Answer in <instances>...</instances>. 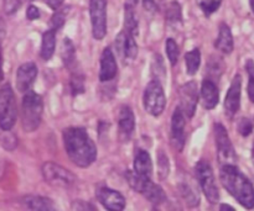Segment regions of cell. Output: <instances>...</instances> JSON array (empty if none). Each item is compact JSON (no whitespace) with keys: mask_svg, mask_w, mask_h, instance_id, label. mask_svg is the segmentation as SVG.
Masks as SVG:
<instances>
[{"mask_svg":"<svg viewBox=\"0 0 254 211\" xmlns=\"http://www.w3.org/2000/svg\"><path fill=\"white\" fill-rule=\"evenodd\" d=\"M64 143L67 156L77 167L87 168L96 161V145L83 127L64 128Z\"/></svg>","mask_w":254,"mask_h":211,"instance_id":"cell-1","label":"cell"},{"mask_svg":"<svg viewBox=\"0 0 254 211\" xmlns=\"http://www.w3.org/2000/svg\"><path fill=\"white\" fill-rule=\"evenodd\" d=\"M220 179L223 188L246 209L254 208V187L236 165L221 166Z\"/></svg>","mask_w":254,"mask_h":211,"instance_id":"cell-2","label":"cell"},{"mask_svg":"<svg viewBox=\"0 0 254 211\" xmlns=\"http://www.w3.org/2000/svg\"><path fill=\"white\" fill-rule=\"evenodd\" d=\"M44 100L41 95L29 90L25 93L21 104V125L25 132H34L37 130L42 120Z\"/></svg>","mask_w":254,"mask_h":211,"instance_id":"cell-3","label":"cell"},{"mask_svg":"<svg viewBox=\"0 0 254 211\" xmlns=\"http://www.w3.org/2000/svg\"><path fill=\"white\" fill-rule=\"evenodd\" d=\"M17 108L14 91L10 84L0 85V128L2 131L11 130L16 123Z\"/></svg>","mask_w":254,"mask_h":211,"instance_id":"cell-4","label":"cell"},{"mask_svg":"<svg viewBox=\"0 0 254 211\" xmlns=\"http://www.w3.org/2000/svg\"><path fill=\"white\" fill-rule=\"evenodd\" d=\"M143 105L146 113L151 116H160L166 106V96L160 81L154 79L146 85L143 95Z\"/></svg>","mask_w":254,"mask_h":211,"instance_id":"cell-5","label":"cell"},{"mask_svg":"<svg viewBox=\"0 0 254 211\" xmlns=\"http://www.w3.org/2000/svg\"><path fill=\"white\" fill-rule=\"evenodd\" d=\"M196 177H197L198 184L205 194L206 199L211 204H217L220 202V192H218L217 184H216L215 175H213L212 167L207 161H200L195 167Z\"/></svg>","mask_w":254,"mask_h":211,"instance_id":"cell-6","label":"cell"},{"mask_svg":"<svg viewBox=\"0 0 254 211\" xmlns=\"http://www.w3.org/2000/svg\"><path fill=\"white\" fill-rule=\"evenodd\" d=\"M42 177L49 183L57 188H71L77 182V178L71 170L66 169L62 166L56 165L54 162H46L42 166Z\"/></svg>","mask_w":254,"mask_h":211,"instance_id":"cell-7","label":"cell"},{"mask_svg":"<svg viewBox=\"0 0 254 211\" xmlns=\"http://www.w3.org/2000/svg\"><path fill=\"white\" fill-rule=\"evenodd\" d=\"M215 140L217 147V157L221 166L236 165V151L233 147L227 130L222 124H215Z\"/></svg>","mask_w":254,"mask_h":211,"instance_id":"cell-8","label":"cell"},{"mask_svg":"<svg viewBox=\"0 0 254 211\" xmlns=\"http://www.w3.org/2000/svg\"><path fill=\"white\" fill-rule=\"evenodd\" d=\"M92 35L96 40L104 39L107 35V0L89 1Z\"/></svg>","mask_w":254,"mask_h":211,"instance_id":"cell-9","label":"cell"},{"mask_svg":"<svg viewBox=\"0 0 254 211\" xmlns=\"http://www.w3.org/2000/svg\"><path fill=\"white\" fill-rule=\"evenodd\" d=\"M180 105L179 108L183 110L186 118H192L196 113L198 101V90L197 84L193 81L188 82L180 88Z\"/></svg>","mask_w":254,"mask_h":211,"instance_id":"cell-10","label":"cell"},{"mask_svg":"<svg viewBox=\"0 0 254 211\" xmlns=\"http://www.w3.org/2000/svg\"><path fill=\"white\" fill-rule=\"evenodd\" d=\"M185 126H186V116L180 108H176L171 118V143L174 148L179 152L184 150L185 146Z\"/></svg>","mask_w":254,"mask_h":211,"instance_id":"cell-11","label":"cell"},{"mask_svg":"<svg viewBox=\"0 0 254 211\" xmlns=\"http://www.w3.org/2000/svg\"><path fill=\"white\" fill-rule=\"evenodd\" d=\"M241 93H242V77L237 74L233 78L225 99V113L227 118L232 119L240 110Z\"/></svg>","mask_w":254,"mask_h":211,"instance_id":"cell-12","label":"cell"},{"mask_svg":"<svg viewBox=\"0 0 254 211\" xmlns=\"http://www.w3.org/2000/svg\"><path fill=\"white\" fill-rule=\"evenodd\" d=\"M96 197L107 210L121 211L126 208V198L119 192L108 187L99 188L96 192Z\"/></svg>","mask_w":254,"mask_h":211,"instance_id":"cell-13","label":"cell"},{"mask_svg":"<svg viewBox=\"0 0 254 211\" xmlns=\"http://www.w3.org/2000/svg\"><path fill=\"white\" fill-rule=\"evenodd\" d=\"M39 69L34 62H26L17 68L16 72V88L20 93H26L31 90V86L36 79Z\"/></svg>","mask_w":254,"mask_h":211,"instance_id":"cell-14","label":"cell"},{"mask_svg":"<svg viewBox=\"0 0 254 211\" xmlns=\"http://www.w3.org/2000/svg\"><path fill=\"white\" fill-rule=\"evenodd\" d=\"M118 73V66H117L116 57L111 47L103 49L101 56V69H99V81L102 83H108L113 81Z\"/></svg>","mask_w":254,"mask_h":211,"instance_id":"cell-15","label":"cell"},{"mask_svg":"<svg viewBox=\"0 0 254 211\" xmlns=\"http://www.w3.org/2000/svg\"><path fill=\"white\" fill-rule=\"evenodd\" d=\"M134 37L135 36H133L129 32L123 31L119 34V36L116 40L117 49H118L119 53L123 54L127 61H134L138 56L139 48Z\"/></svg>","mask_w":254,"mask_h":211,"instance_id":"cell-16","label":"cell"},{"mask_svg":"<svg viewBox=\"0 0 254 211\" xmlns=\"http://www.w3.org/2000/svg\"><path fill=\"white\" fill-rule=\"evenodd\" d=\"M118 127L119 136L123 141H128L135 130V119L133 110L129 106H122L118 114Z\"/></svg>","mask_w":254,"mask_h":211,"instance_id":"cell-17","label":"cell"},{"mask_svg":"<svg viewBox=\"0 0 254 211\" xmlns=\"http://www.w3.org/2000/svg\"><path fill=\"white\" fill-rule=\"evenodd\" d=\"M201 100L203 108L207 110H212L218 105L220 101V91L215 82L211 79H205L201 85Z\"/></svg>","mask_w":254,"mask_h":211,"instance_id":"cell-18","label":"cell"},{"mask_svg":"<svg viewBox=\"0 0 254 211\" xmlns=\"http://www.w3.org/2000/svg\"><path fill=\"white\" fill-rule=\"evenodd\" d=\"M215 47L223 54H230L235 48V41H233V35L230 26L225 22L220 25L218 29V36L215 42Z\"/></svg>","mask_w":254,"mask_h":211,"instance_id":"cell-19","label":"cell"},{"mask_svg":"<svg viewBox=\"0 0 254 211\" xmlns=\"http://www.w3.org/2000/svg\"><path fill=\"white\" fill-rule=\"evenodd\" d=\"M134 172L139 173L145 177H150L153 174V161L150 155L145 150H136L134 156Z\"/></svg>","mask_w":254,"mask_h":211,"instance_id":"cell-20","label":"cell"},{"mask_svg":"<svg viewBox=\"0 0 254 211\" xmlns=\"http://www.w3.org/2000/svg\"><path fill=\"white\" fill-rule=\"evenodd\" d=\"M56 49V31L54 30H47L42 35V42H41V51H40V56L45 61H49L52 58Z\"/></svg>","mask_w":254,"mask_h":211,"instance_id":"cell-21","label":"cell"},{"mask_svg":"<svg viewBox=\"0 0 254 211\" xmlns=\"http://www.w3.org/2000/svg\"><path fill=\"white\" fill-rule=\"evenodd\" d=\"M141 195H143L148 202H150L151 204L155 205L163 204V203H165L166 199H168V198H166V194L164 193L163 188H161L160 185L153 183L151 180L149 182V184L146 185V188L144 189V192L141 193Z\"/></svg>","mask_w":254,"mask_h":211,"instance_id":"cell-22","label":"cell"},{"mask_svg":"<svg viewBox=\"0 0 254 211\" xmlns=\"http://www.w3.org/2000/svg\"><path fill=\"white\" fill-rule=\"evenodd\" d=\"M22 203L31 210H54V203L49 198L40 197V195H27L22 199Z\"/></svg>","mask_w":254,"mask_h":211,"instance_id":"cell-23","label":"cell"},{"mask_svg":"<svg viewBox=\"0 0 254 211\" xmlns=\"http://www.w3.org/2000/svg\"><path fill=\"white\" fill-rule=\"evenodd\" d=\"M133 5H129L126 2L124 6V24H126V31L131 34L133 36H138L139 32V24H138V16L135 14Z\"/></svg>","mask_w":254,"mask_h":211,"instance_id":"cell-24","label":"cell"},{"mask_svg":"<svg viewBox=\"0 0 254 211\" xmlns=\"http://www.w3.org/2000/svg\"><path fill=\"white\" fill-rule=\"evenodd\" d=\"M180 193L183 195L184 200L190 208H195L200 204V195H198L197 188L193 187L192 184L188 182L181 183Z\"/></svg>","mask_w":254,"mask_h":211,"instance_id":"cell-25","label":"cell"},{"mask_svg":"<svg viewBox=\"0 0 254 211\" xmlns=\"http://www.w3.org/2000/svg\"><path fill=\"white\" fill-rule=\"evenodd\" d=\"M61 58L64 66L71 69L76 66V49L69 39H64L61 46Z\"/></svg>","mask_w":254,"mask_h":211,"instance_id":"cell-26","label":"cell"},{"mask_svg":"<svg viewBox=\"0 0 254 211\" xmlns=\"http://www.w3.org/2000/svg\"><path fill=\"white\" fill-rule=\"evenodd\" d=\"M186 71L190 76H193L198 71L201 66V52L198 48L192 49L185 54Z\"/></svg>","mask_w":254,"mask_h":211,"instance_id":"cell-27","label":"cell"},{"mask_svg":"<svg viewBox=\"0 0 254 211\" xmlns=\"http://www.w3.org/2000/svg\"><path fill=\"white\" fill-rule=\"evenodd\" d=\"M165 19L169 25H178L181 24L183 21V10H181V5L178 1H171L170 5L166 9Z\"/></svg>","mask_w":254,"mask_h":211,"instance_id":"cell-28","label":"cell"},{"mask_svg":"<svg viewBox=\"0 0 254 211\" xmlns=\"http://www.w3.org/2000/svg\"><path fill=\"white\" fill-rule=\"evenodd\" d=\"M67 14H68V7H59L50 20V29L54 31L61 29L66 22Z\"/></svg>","mask_w":254,"mask_h":211,"instance_id":"cell-29","label":"cell"},{"mask_svg":"<svg viewBox=\"0 0 254 211\" xmlns=\"http://www.w3.org/2000/svg\"><path fill=\"white\" fill-rule=\"evenodd\" d=\"M69 89H71L72 95H79V94L84 93V76L78 73V72H73L69 81Z\"/></svg>","mask_w":254,"mask_h":211,"instance_id":"cell-30","label":"cell"},{"mask_svg":"<svg viewBox=\"0 0 254 211\" xmlns=\"http://www.w3.org/2000/svg\"><path fill=\"white\" fill-rule=\"evenodd\" d=\"M165 51H166V56H168L171 66H175L179 61V56H180V49H179V46H178V43H176L175 40H173V39L166 40Z\"/></svg>","mask_w":254,"mask_h":211,"instance_id":"cell-31","label":"cell"},{"mask_svg":"<svg viewBox=\"0 0 254 211\" xmlns=\"http://www.w3.org/2000/svg\"><path fill=\"white\" fill-rule=\"evenodd\" d=\"M222 0H202L200 2V7L205 16L210 17L211 15L215 14L218 9H220Z\"/></svg>","mask_w":254,"mask_h":211,"instance_id":"cell-32","label":"cell"},{"mask_svg":"<svg viewBox=\"0 0 254 211\" xmlns=\"http://www.w3.org/2000/svg\"><path fill=\"white\" fill-rule=\"evenodd\" d=\"M246 71L248 73V88L247 93L250 96L251 101L254 104V61L252 59H248L247 63H246Z\"/></svg>","mask_w":254,"mask_h":211,"instance_id":"cell-33","label":"cell"},{"mask_svg":"<svg viewBox=\"0 0 254 211\" xmlns=\"http://www.w3.org/2000/svg\"><path fill=\"white\" fill-rule=\"evenodd\" d=\"M158 165H159V174H160L161 179H165L169 174V170H170V165H169V160L168 156L164 155L163 152L160 151L159 153V158H158Z\"/></svg>","mask_w":254,"mask_h":211,"instance_id":"cell-34","label":"cell"},{"mask_svg":"<svg viewBox=\"0 0 254 211\" xmlns=\"http://www.w3.org/2000/svg\"><path fill=\"white\" fill-rule=\"evenodd\" d=\"M238 132L241 133V135L243 136V137H247V136H250L251 133H252L253 131V123L250 120V119H241L240 123H238Z\"/></svg>","mask_w":254,"mask_h":211,"instance_id":"cell-35","label":"cell"},{"mask_svg":"<svg viewBox=\"0 0 254 211\" xmlns=\"http://www.w3.org/2000/svg\"><path fill=\"white\" fill-rule=\"evenodd\" d=\"M21 5L20 0H6V5H5V10L7 14H14Z\"/></svg>","mask_w":254,"mask_h":211,"instance_id":"cell-36","label":"cell"},{"mask_svg":"<svg viewBox=\"0 0 254 211\" xmlns=\"http://www.w3.org/2000/svg\"><path fill=\"white\" fill-rule=\"evenodd\" d=\"M26 17L29 20H36L40 17V10L35 5H30L26 10Z\"/></svg>","mask_w":254,"mask_h":211,"instance_id":"cell-37","label":"cell"},{"mask_svg":"<svg viewBox=\"0 0 254 211\" xmlns=\"http://www.w3.org/2000/svg\"><path fill=\"white\" fill-rule=\"evenodd\" d=\"M143 6L149 12H154L156 10V4L154 0H143Z\"/></svg>","mask_w":254,"mask_h":211,"instance_id":"cell-38","label":"cell"},{"mask_svg":"<svg viewBox=\"0 0 254 211\" xmlns=\"http://www.w3.org/2000/svg\"><path fill=\"white\" fill-rule=\"evenodd\" d=\"M64 0H45V2H46L52 10H57L59 7H61L62 4H64Z\"/></svg>","mask_w":254,"mask_h":211,"instance_id":"cell-39","label":"cell"},{"mask_svg":"<svg viewBox=\"0 0 254 211\" xmlns=\"http://www.w3.org/2000/svg\"><path fill=\"white\" fill-rule=\"evenodd\" d=\"M221 210H235V208H232V207H230V205H226V204H223V205H221Z\"/></svg>","mask_w":254,"mask_h":211,"instance_id":"cell-40","label":"cell"},{"mask_svg":"<svg viewBox=\"0 0 254 211\" xmlns=\"http://www.w3.org/2000/svg\"><path fill=\"white\" fill-rule=\"evenodd\" d=\"M2 59H1V51H0V81H1V78H2Z\"/></svg>","mask_w":254,"mask_h":211,"instance_id":"cell-41","label":"cell"},{"mask_svg":"<svg viewBox=\"0 0 254 211\" xmlns=\"http://www.w3.org/2000/svg\"><path fill=\"white\" fill-rule=\"evenodd\" d=\"M139 0H127V4L129 5H133V6H135L136 4H138Z\"/></svg>","mask_w":254,"mask_h":211,"instance_id":"cell-42","label":"cell"},{"mask_svg":"<svg viewBox=\"0 0 254 211\" xmlns=\"http://www.w3.org/2000/svg\"><path fill=\"white\" fill-rule=\"evenodd\" d=\"M250 4H251V9H252V11L254 14V0H250Z\"/></svg>","mask_w":254,"mask_h":211,"instance_id":"cell-43","label":"cell"},{"mask_svg":"<svg viewBox=\"0 0 254 211\" xmlns=\"http://www.w3.org/2000/svg\"><path fill=\"white\" fill-rule=\"evenodd\" d=\"M252 158H253V162H254V145H253V150H252Z\"/></svg>","mask_w":254,"mask_h":211,"instance_id":"cell-44","label":"cell"},{"mask_svg":"<svg viewBox=\"0 0 254 211\" xmlns=\"http://www.w3.org/2000/svg\"><path fill=\"white\" fill-rule=\"evenodd\" d=\"M29 1H34V0H29Z\"/></svg>","mask_w":254,"mask_h":211,"instance_id":"cell-45","label":"cell"}]
</instances>
